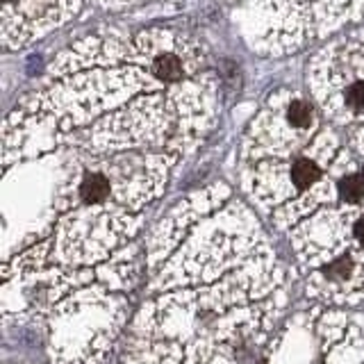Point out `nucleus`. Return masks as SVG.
I'll return each mask as SVG.
<instances>
[{"label": "nucleus", "mask_w": 364, "mask_h": 364, "mask_svg": "<svg viewBox=\"0 0 364 364\" xmlns=\"http://www.w3.org/2000/svg\"><path fill=\"white\" fill-rule=\"evenodd\" d=\"M350 237L364 248V212L360 216H355V221L350 225Z\"/></svg>", "instance_id": "nucleus-7"}, {"label": "nucleus", "mask_w": 364, "mask_h": 364, "mask_svg": "<svg viewBox=\"0 0 364 364\" xmlns=\"http://www.w3.org/2000/svg\"><path fill=\"white\" fill-rule=\"evenodd\" d=\"M289 178H291V185L299 191H303V189H310L314 182L321 178V168H318V164L314 162V159L303 157L291 166Z\"/></svg>", "instance_id": "nucleus-1"}, {"label": "nucleus", "mask_w": 364, "mask_h": 364, "mask_svg": "<svg viewBox=\"0 0 364 364\" xmlns=\"http://www.w3.org/2000/svg\"><path fill=\"white\" fill-rule=\"evenodd\" d=\"M287 119L294 128H307V125L312 123V107L303 100H294L289 105Z\"/></svg>", "instance_id": "nucleus-5"}, {"label": "nucleus", "mask_w": 364, "mask_h": 364, "mask_svg": "<svg viewBox=\"0 0 364 364\" xmlns=\"http://www.w3.org/2000/svg\"><path fill=\"white\" fill-rule=\"evenodd\" d=\"M362 176H364V173H362Z\"/></svg>", "instance_id": "nucleus-8"}, {"label": "nucleus", "mask_w": 364, "mask_h": 364, "mask_svg": "<svg viewBox=\"0 0 364 364\" xmlns=\"http://www.w3.org/2000/svg\"><path fill=\"white\" fill-rule=\"evenodd\" d=\"M109 196V180L102 173H89L80 185V198L89 205L102 203Z\"/></svg>", "instance_id": "nucleus-2"}, {"label": "nucleus", "mask_w": 364, "mask_h": 364, "mask_svg": "<svg viewBox=\"0 0 364 364\" xmlns=\"http://www.w3.org/2000/svg\"><path fill=\"white\" fill-rule=\"evenodd\" d=\"M153 71L162 80H178L182 75V66L173 55H159L153 64Z\"/></svg>", "instance_id": "nucleus-4"}, {"label": "nucleus", "mask_w": 364, "mask_h": 364, "mask_svg": "<svg viewBox=\"0 0 364 364\" xmlns=\"http://www.w3.org/2000/svg\"><path fill=\"white\" fill-rule=\"evenodd\" d=\"M346 100H348V105L353 109L364 112V80H360V82H355V85L348 89Z\"/></svg>", "instance_id": "nucleus-6"}, {"label": "nucleus", "mask_w": 364, "mask_h": 364, "mask_svg": "<svg viewBox=\"0 0 364 364\" xmlns=\"http://www.w3.org/2000/svg\"><path fill=\"white\" fill-rule=\"evenodd\" d=\"M339 193L346 203H360L364 200V176L350 173L339 182Z\"/></svg>", "instance_id": "nucleus-3"}]
</instances>
